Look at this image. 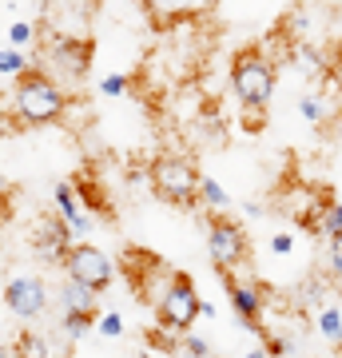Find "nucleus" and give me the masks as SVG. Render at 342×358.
Returning <instances> with one entry per match:
<instances>
[{
	"instance_id": "obj_1",
	"label": "nucleus",
	"mask_w": 342,
	"mask_h": 358,
	"mask_svg": "<svg viewBox=\"0 0 342 358\" xmlns=\"http://www.w3.org/2000/svg\"><path fill=\"white\" fill-rule=\"evenodd\" d=\"M72 100H76V92H68L60 80L52 76V72H44L36 60H32V68H28L20 80H13V96H8L16 120H20L24 128L60 124L64 115H68V108H72Z\"/></svg>"
},
{
	"instance_id": "obj_2",
	"label": "nucleus",
	"mask_w": 342,
	"mask_h": 358,
	"mask_svg": "<svg viewBox=\"0 0 342 358\" xmlns=\"http://www.w3.org/2000/svg\"><path fill=\"white\" fill-rule=\"evenodd\" d=\"M148 183L152 192L171 207H195L199 203V187H203V171L195 167V159L183 152H159L148 164Z\"/></svg>"
},
{
	"instance_id": "obj_3",
	"label": "nucleus",
	"mask_w": 342,
	"mask_h": 358,
	"mask_svg": "<svg viewBox=\"0 0 342 358\" xmlns=\"http://www.w3.org/2000/svg\"><path fill=\"white\" fill-rule=\"evenodd\" d=\"M231 92L251 115H259L275 96V64L259 44H247L231 56Z\"/></svg>"
},
{
	"instance_id": "obj_4",
	"label": "nucleus",
	"mask_w": 342,
	"mask_h": 358,
	"mask_svg": "<svg viewBox=\"0 0 342 358\" xmlns=\"http://www.w3.org/2000/svg\"><path fill=\"white\" fill-rule=\"evenodd\" d=\"M203 235H207V255H211L219 275L243 271L251 263V235H247V227H243L239 219H231L227 211H207Z\"/></svg>"
},
{
	"instance_id": "obj_5",
	"label": "nucleus",
	"mask_w": 342,
	"mask_h": 358,
	"mask_svg": "<svg viewBox=\"0 0 342 358\" xmlns=\"http://www.w3.org/2000/svg\"><path fill=\"white\" fill-rule=\"evenodd\" d=\"M36 64L44 72H52L64 88L68 84H84L88 64H92V40L88 36H44L36 48Z\"/></svg>"
},
{
	"instance_id": "obj_6",
	"label": "nucleus",
	"mask_w": 342,
	"mask_h": 358,
	"mask_svg": "<svg viewBox=\"0 0 342 358\" xmlns=\"http://www.w3.org/2000/svg\"><path fill=\"white\" fill-rule=\"evenodd\" d=\"M203 310H207V307H203V299H199V291H195L191 275H187V271H176V275H171V282L164 287V294L155 299L152 315H155V322H159L164 331L187 334Z\"/></svg>"
},
{
	"instance_id": "obj_7",
	"label": "nucleus",
	"mask_w": 342,
	"mask_h": 358,
	"mask_svg": "<svg viewBox=\"0 0 342 358\" xmlns=\"http://www.w3.org/2000/svg\"><path fill=\"white\" fill-rule=\"evenodd\" d=\"M120 271H124L131 294H136L140 303H148V307H155V299L164 294V287L171 282V275H176L171 263H164L159 255L143 251V247H127L124 255H120Z\"/></svg>"
},
{
	"instance_id": "obj_8",
	"label": "nucleus",
	"mask_w": 342,
	"mask_h": 358,
	"mask_svg": "<svg viewBox=\"0 0 342 358\" xmlns=\"http://www.w3.org/2000/svg\"><path fill=\"white\" fill-rule=\"evenodd\" d=\"M56 307H60V327L72 338H84L92 331V322H100V291L88 282L64 275L60 291H56Z\"/></svg>"
},
{
	"instance_id": "obj_9",
	"label": "nucleus",
	"mask_w": 342,
	"mask_h": 358,
	"mask_svg": "<svg viewBox=\"0 0 342 358\" xmlns=\"http://www.w3.org/2000/svg\"><path fill=\"white\" fill-rule=\"evenodd\" d=\"M223 287H227V299H231V310H235V319L243 327H251L255 334L266 327V307H271V291H266L263 279H243L239 271H231V275H219Z\"/></svg>"
},
{
	"instance_id": "obj_10",
	"label": "nucleus",
	"mask_w": 342,
	"mask_h": 358,
	"mask_svg": "<svg viewBox=\"0 0 342 358\" xmlns=\"http://www.w3.org/2000/svg\"><path fill=\"white\" fill-rule=\"evenodd\" d=\"M64 275H72V279L88 282V287H96V291H108L115 282V275H120V263H112V259L104 255L96 243H76L72 251H68V259L60 263Z\"/></svg>"
},
{
	"instance_id": "obj_11",
	"label": "nucleus",
	"mask_w": 342,
	"mask_h": 358,
	"mask_svg": "<svg viewBox=\"0 0 342 358\" xmlns=\"http://www.w3.org/2000/svg\"><path fill=\"white\" fill-rule=\"evenodd\" d=\"M4 307L8 315L16 319H40L44 310H48V282L40 279V275H16V279L4 282Z\"/></svg>"
},
{
	"instance_id": "obj_12",
	"label": "nucleus",
	"mask_w": 342,
	"mask_h": 358,
	"mask_svg": "<svg viewBox=\"0 0 342 358\" xmlns=\"http://www.w3.org/2000/svg\"><path fill=\"white\" fill-rule=\"evenodd\" d=\"M72 247H76V231L68 227V219H64L60 211L36 219V227H32V251H36L44 263H64Z\"/></svg>"
},
{
	"instance_id": "obj_13",
	"label": "nucleus",
	"mask_w": 342,
	"mask_h": 358,
	"mask_svg": "<svg viewBox=\"0 0 342 358\" xmlns=\"http://www.w3.org/2000/svg\"><path fill=\"white\" fill-rule=\"evenodd\" d=\"M140 4L148 13V20L167 32V28H183V24L203 20V16H211L219 0H140Z\"/></svg>"
},
{
	"instance_id": "obj_14",
	"label": "nucleus",
	"mask_w": 342,
	"mask_h": 358,
	"mask_svg": "<svg viewBox=\"0 0 342 358\" xmlns=\"http://www.w3.org/2000/svg\"><path fill=\"white\" fill-rule=\"evenodd\" d=\"M72 334L64 331H40V327H28V331L16 334L13 343V358H72Z\"/></svg>"
},
{
	"instance_id": "obj_15",
	"label": "nucleus",
	"mask_w": 342,
	"mask_h": 358,
	"mask_svg": "<svg viewBox=\"0 0 342 358\" xmlns=\"http://www.w3.org/2000/svg\"><path fill=\"white\" fill-rule=\"evenodd\" d=\"M56 211H60L64 219H68V227L76 231V235H88V227H92V211H88V203L80 199V192H76V183H56Z\"/></svg>"
},
{
	"instance_id": "obj_16",
	"label": "nucleus",
	"mask_w": 342,
	"mask_h": 358,
	"mask_svg": "<svg viewBox=\"0 0 342 358\" xmlns=\"http://www.w3.org/2000/svg\"><path fill=\"white\" fill-rule=\"evenodd\" d=\"M140 358H183V355H179V334L164 331V327L155 322L152 331L143 334V343H140Z\"/></svg>"
},
{
	"instance_id": "obj_17",
	"label": "nucleus",
	"mask_w": 342,
	"mask_h": 358,
	"mask_svg": "<svg viewBox=\"0 0 342 358\" xmlns=\"http://www.w3.org/2000/svg\"><path fill=\"white\" fill-rule=\"evenodd\" d=\"M311 235H318V239H342V203L339 199H322V207H318V219H315V231Z\"/></svg>"
},
{
	"instance_id": "obj_18",
	"label": "nucleus",
	"mask_w": 342,
	"mask_h": 358,
	"mask_svg": "<svg viewBox=\"0 0 342 358\" xmlns=\"http://www.w3.org/2000/svg\"><path fill=\"white\" fill-rule=\"evenodd\" d=\"M28 68H32V60L24 56V48H13V44H4V52H0V76L13 84V80L24 76Z\"/></svg>"
},
{
	"instance_id": "obj_19",
	"label": "nucleus",
	"mask_w": 342,
	"mask_h": 358,
	"mask_svg": "<svg viewBox=\"0 0 342 358\" xmlns=\"http://www.w3.org/2000/svg\"><path fill=\"white\" fill-rule=\"evenodd\" d=\"M199 203L207 207V211H227V207H231V195L223 192V183H219L215 176H203V187H199Z\"/></svg>"
},
{
	"instance_id": "obj_20",
	"label": "nucleus",
	"mask_w": 342,
	"mask_h": 358,
	"mask_svg": "<svg viewBox=\"0 0 342 358\" xmlns=\"http://www.w3.org/2000/svg\"><path fill=\"white\" fill-rule=\"evenodd\" d=\"M322 275L334 291H342V239H330L327 255H322Z\"/></svg>"
},
{
	"instance_id": "obj_21",
	"label": "nucleus",
	"mask_w": 342,
	"mask_h": 358,
	"mask_svg": "<svg viewBox=\"0 0 342 358\" xmlns=\"http://www.w3.org/2000/svg\"><path fill=\"white\" fill-rule=\"evenodd\" d=\"M318 331L327 334L330 343H342V315H339V307H322L318 310Z\"/></svg>"
},
{
	"instance_id": "obj_22",
	"label": "nucleus",
	"mask_w": 342,
	"mask_h": 358,
	"mask_svg": "<svg viewBox=\"0 0 342 358\" xmlns=\"http://www.w3.org/2000/svg\"><path fill=\"white\" fill-rule=\"evenodd\" d=\"M36 36V28L28 24V20H16V24H8V44L13 48H28V40Z\"/></svg>"
},
{
	"instance_id": "obj_23",
	"label": "nucleus",
	"mask_w": 342,
	"mask_h": 358,
	"mask_svg": "<svg viewBox=\"0 0 342 358\" xmlns=\"http://www.w3.org/2000/svg\"><path fill=\"white\" fill-rule=\"evenodd\" d=\"M96 327H100V334H104V338H120V334H124V319H120L115 310L100 315V322H96Z\"/></svg>"
},
{
	"instance_id": "obj_24",
	"label": "nucleus",
	"mask_w": 342,
	"mask_h": 358,
	"mask_svg": "<svg viewBox=\"0 0 342 358\" xmlns=\"http://www.w3.org/2000/svg\"><path fill=\"white\" fill-rule=\"evenodd\" d=\"M127 88H131V80H127V76H104V80H100V92H104V96H124Z\"/></svg>"
},
{
	"instance_id": "obj_25",
	"label": "nucleus",
	"mask_w": 342,
	"mask_h": 358,
	"mask_svg": "<svg viewBox=\"0 0 342 358\" xmlns=\"http://www.w3.org/2000/svg\"><path fill=\"white\" fill-rule=\"evenodd\" d=\"M299 112H303V120H311V124H322V103H318L315 96H306V100L299 103Z\"/></svg>"
},
{
	"instance_id": "obj_26",
	"label": "nucleus",
	"mask_w": 342,
	"mask_h": 358,
	"mask_svg": "<svg viewBox=\"0 0 342 358\" xmlns=\"http://www.w3.org/2000/svg\"><path fill=\"white\" fill-rule=\"evenodd\" d=\"M271 251L287 259V255L294 251V239H291V235H271Z\"/></svg>"
},
{
	"instance_id": "obj_27",
	"label": "nucleus",
	"mask_w": 342,
	"mask_h": 358,
	"mask_svg": "<svg viewBox=\"0 0 342 358\" xmlns=\"http://www.w3.org/2000/svg\"><path fill=\"white\" fill-rule=\"evenodd\" d=\"M247 358H271V355H266L263 346H259V350H251V355H247Z\"/></svg>"
},
{
	"instance_id": "obj_28",
	"label": "nucleus",
	"mask_w": 342,
	"mask_h": 358,
	"mask_svg": "<svg viewBox=\"0 0 342 358\" xmlns=\"http://www.w3.org/2000/svg\"><path fill=\"white\" fill-rule=\"evenodd\" d=\"M334 4H342V0H334Z\"/></svg>"
}]
</instances>
